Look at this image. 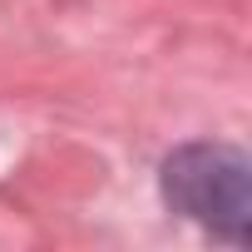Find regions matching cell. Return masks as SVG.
<instances>
[{"instance_id": "6da1fadb", "label": "cell", "mask_w": 252, "mask_h": 252, "mask_svg": "<svg viewBox=\"0 0 252 252\" xmlns=\"http://www.w3.org/2000/svg\"><path fill=\"white\" fill-rule=\"evenodd\" d=\"M163 203L227 242H247L252 227V168L227 144H183L158 173Z\"/></svg>"}]
</instances>
